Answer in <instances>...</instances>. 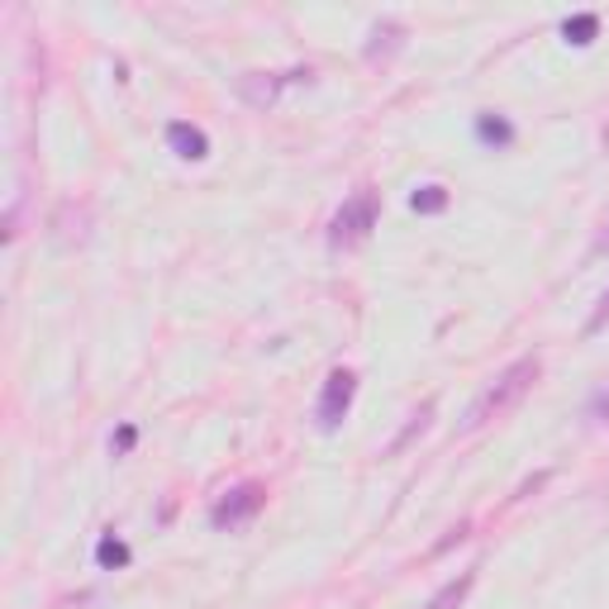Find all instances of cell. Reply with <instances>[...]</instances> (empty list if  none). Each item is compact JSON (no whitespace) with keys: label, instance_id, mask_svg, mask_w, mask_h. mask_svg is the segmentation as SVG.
I'll use <instances>...</instances> for the list:
<instances>
[{"label":"cell","instance_id":"9c48e42d","mask_svg":"<svg viewBox=\"0 0 609 609\" xmlns=\"http://www.w3.org/2000/svg\"><path fill=\"white\" fill-rule=\"evenodd\" d=\"M477 133H481V139L486 143H510L515 139V129H510V120H500V114H481V120H477Z\"/></svg>","mask_w":609,"mask_h":609},{"label":"cell","instance_id":"ba28073f","mask_svg":"<svg viewBox=\"0 0 609 609\" xmlns=\"http://www.w3.org/2000/svg\"><path fill=\"white\" fill-rule=\"evenodd\" d=\"M96 562L106 567V571H114V567H124L129 562V548H124V538H114V533H106L96 543Z\"/></svg>","mask_w":609,"mask_h":609},{"label":"cell","instance_id":"7a4b0ae2","mask_svg":"<svg viewBox=\"0 0 609 609\" xmlns=\"http://www.w3.org/2000/svg\"><path fill=\"white\" fill-rule=\"evenodd\" d=\"M377 214H381V196L362 186L358 196L343 200V210L329 219V248H358L371 229H377Z\"/></svg>","mask_w":609,"mask_h":609},{"label":"cell","instance_id":"6da1fadb","mask_svg":"<svg viewBox=\"0 0 609 609\" xmlns=\"http://www.w3.org/2000/svg\"><path fill=\"white\" fill-rule=\"evenodd\" d=\"M538 371H543V362L538 358H519V362H510L500 371L496 381L486 386V391L471 400V410H467V419H462V429L471 433V429H481V425H490V419H500V415H510L515 405L533 391V381H538Z\"/></svg>","mask_w":609,"mask_h":609},{"label":"cell","instance_id":"30bf717a","mask_svg":"<svg viewBox=\"0 0 609 609\" xmlns=\"http://www.w3.org/2000/svg\"><path fill=\"white\" fill-rule=\"evenodd\" d=\"M410 206L419 214H438V210H448V191H443V186H425V191L410 196Z\"/></svg>","mask_w":609,"mask_h":609},{"label":"cell","instance_id":"5b68a950","mask_svg":"<svg viewBox=\"0 0 609 609\" xmlns=\"http://www.w3.org/2000/svg\"><path fill=\"white\" fill-rule=\"evenodd\" d=\"M281 81H310V67H304V72H248L243 77V100H252V106H272L277 100V91H281Z\"/></svg>","mask_w":609,"mask_h":609},{"label":"cell","instance_id":"7c38bea8","mask_svg":"<svg viewBox=\"0 0 609 609\" xmlns=\"http://www.w3.org/2000/svg\"><path fill=\"white\" fill-rule=\"evenodd\" d=\"M586 419L590 425H609V386H600V391L586 400Z\"/></svg>","mask_w":609,"mask_h":609},{"label":"cell","instance_id":"8fae6325","mask_svg":"<svg viewBox=\"0 0 609 609\" xmlns=\"http://www.w3.org/2000/svg\"><path fill=\"white\" fill-rule=\"evenodd\" d=\"M596 29H600L596 14H577V20H567V24H562L567 43H590V39H596Z\"/></svg>","mask_w":609,"mask_h":609},{"label":"cell","instance_id":"52a82bcc","mask_svg":"<svg viewBox=\"0 0 609 609\" xmlns=\"http://www.w3.org/2000/svg\"><path fill=\"white\" fill-rule=\"evenodd\" d=\"M471 581H477V577H471V571H462V577H457V581H448V586H443V590H438V596L429 600V609H457V605L467 600Z\"/></svg>","mask_w":609,"mask_h":609},{"label":"cell","instance_id":"8992f818","mask_svg":"<svg viewBox=\"0 0 609 609\" xmlns=\"http://www.w3.org/2000/svg\"><path fill=\"white\" fill-rule=\"evenodd\" d=\"M167 143H172L177 148V158H206V152H210V139H206V133H200L196 124H167Z\"/></svg>","mask_w":609,"mask_h":609},{"label":"cell","instance_id":"9a60e30c","mask_svg":"<svg viewBox=\"0 0 609 609\" xmlns=\"http://www.w3.org/2000/svg\"><path fill=\"white\" fill-rule=\"evenodd\" d=\"M596 248H600V252H605V248H609V233H600V243H596Z\"/></svg>","mask_w":609,"mask_h":609},{"label":"cell","instance_id":"277c9868","mask_svg":"<svg viewBox=\"0 0 609 609\" xmlns=\"http://www.w3.org/2000/svg\"><path fill=\"white\" fill-rule=\"evenodd\" d=\"M352 396H358V377H352L348 367L329 371L325 391H319V405H315V415H319V429H338V425H343V419H348V410H352Z\"/></svg>","mask_w":609,"mask_h":609},{"label":"cell","instance_id":"3957f363","mask_svg":"<svg viewBox=\"0 0 609 609\" xmlns=\"http://www.w3.org/2000/svg\"><path fill=\"white\" fill-rule=\"evenodd\" d=\"M262 505H267V486L243 481V486L224 490V496L210 505V523H214V529H239V523H248L252 515L262 510Z\"/></svg>","mask_w":609,"mask_h":609},{"label":"cell","instance_id":"5bb4252c","mask_svg":"<svg viewBox=\"0 0 609 609\" xmlns=\"http://www.w3.org/2000/svg\"><path fill=\"white\" fill-rule=\"evenodd\" d=\"M133 448V429H120L114 433V452H129Z\"/></svg>","mask_w":609,"mask_h":609},{"label":"cell","instance_id":"4fadbf2b","mask_svg":"<svg viewBox=\"0 0 609 609\" xmlns=\"http://www.w3.org/2000/svg\"><path fill=\"white\" fill-rule=\"evenodd\" d=\"M605 325H609V291L600 296V304H596V315H590V319H586V333H600Z\"/></svg>","mask_w":609,"mask_h":609}]
</instances>
